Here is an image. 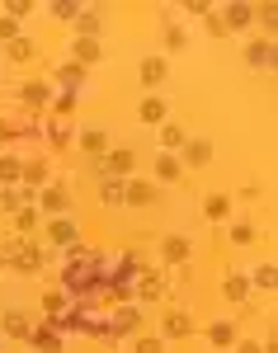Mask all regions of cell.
<instances>
[{"mask_svg": "<svg viewBox=\"0 0 278 353\" xmlns=\"http://www.w3.org/2000/svg\"><path fill=\"white\" fill-rule=\"evenodd\" d=\"M5 259L14 254V264H19V273H38L43 269V250L38 245H28V241H5V250H0Z\"/></svg>", "mask_w": 278, "mask_h": 353, "instance_id": "obj_1", "label": "cell"}, {"mask_svg": "<svg viewBox=\"0 0 278 353\" xmlns=\"http://www.w3.org/2000/svg\"><path fill=\"white\" fill-rule=\"evenodd\" d=\"M132 161H137V156H132L128 146H118V151H109V156H99V161H90V165H95L104 179H123V174L132 170Z\"/></svg>", "mask_w": 278, "mask_h": 353, "instance_id": "obj_2", "label": "cell"}, {"mask_svg": "<svg viewBox=\"0 0 278 353\" xmlns=\"http://www.w3.org/2000/svg\"><path fill=\"white\" fill-rule=\"evenodd\" d=\"M137 325H141L137 306H118V311L109 316V339H118V334H132Z\"/></svg>", "mask_w": 278, "mask_h": 353, "instance_id": "obj_3", "label": "cell"}, {"mask_svg": "<svg viewBox=\"0 0 278 353\" xmlns=\"http://www.w3.org/2000/svg\"><path fill=\"white\" fill-rule=\"evenodd\" d=\"M28 344H33L38 353H61V330L48 321V325H38L33 334H28Z\"/></svg>", "mask_w": 278, "mask_h": 353, "instance_id": "obj_4", "label": "cell"}, {"mask_svg": "<svg viewBox=\"0 0 278 353\" xmlns=\"http://www.w3.org/2000/svg\"><path fill=\"white\" fill-rule=\"evenodd\" d=\"M48 241L61 245V250H71V245L81 241V231H76V221H71V217H57L52 226H48Z\"/></svg>", "mask_w": 278, "mask_h": 353, "instance_id": "obj_5", "label": "cell"}, {"mask_svg": "<svg viewBox=\"0 0 278 353\" xmlns=\"http://www.w3.org/2000/svg\"><path fill=\"white\" fill-rule=\"evenodd\" d=\"M246 61H250V66H259V71H274V43H269V38H259V43H250V48H246Z\"/></svg>", "mask_w": 278, "mask_h": 353, "instance_id": "obj_6", "label": "cell"}, {"mask_svg": "<svg viewBox=\"0 0 278 353\" xmlns=\"http://www.w3.org/2000/svg\"><path fill=\"white\" fill-rule=\"evenodd\" d=\"M212 161V141H208V137H189V141H184V165H208Z\"/></svg>", "mask_w": 278, "mask_h": 353, "instance_id": "obj_7", "label": "cell"}, {"mask_svg": "<svg viewBox=\"0 0 278 353\" xmlns=\"http://www.w3.org/2000/svg\"><path fill=\"white\" fill-rule=\"evenodd\" d=\"M123 203L128 208H146V203H156V189L146 179H132V184H123Z\"/></svg>", "mask_w": 278, "mask_h": 353, "instance_id": "obj_8", "label": "cell"}, {"mask_svg": "<svg viewBox=\"0 0 278 353\" xmlns=\"http://www.w3.org/2000/svg\"><path fill=\"white\" fill-rule=\"evenodd\" d=\"M19 104H24V109H43V104H48V85L43 81H24L19 85Z\"/></svg>", "mask_w": 278, "mask_h": 353, "instance_id": "obj_9", "label": "cell"}, {"mask_svg": "<svg viewBox=\"0 0 278 353\" xmlns=\"http://www.w3.org/2000/svg\"><path fill=\"white\" fill-rule=\"evenodd\" d=\"M166 334L170 339H189V334H194V316H189V311H170L166 316Z\"/></svg>", "mask_w": 278, "mask_h": 353, "instance_id": "obj_10", "label": "cell"}, {"mask_svg": "<svg viewBox=\"0 0 278 353\" xmlns=\"http://www.w3.org/2000/svg\"><path fill=\"white\" fill-rule=\"evenodd\" d=\"M104 146H109V132H104V128H85L81 132V151H90L95 161L104 156Z\"/></svg>", "mask_w": 278, "mask_h": 353, "instance_id": "obj_11", "label": "cell"}, {"mask_svg": "<svg viewBox=\"0 0 278 353\" xmlns=\"http://www.w3.org/2000/svg\"><path fill=\"white\" fill-rule=\"evenodd\" d=\"M132 292H137V297H161V292H166V283H161V273H146V269H141L137 283H132Z\"/></svg>", "mask_w": 278, "mask_h": 353, "instance_id": "obj_12", "label": "cell"}, {"mask_svg": "<svg viewBox=\"0 0 278 353\" xmlns=\"http://www.w3.org/2000/svg\"><path fill=\"white\" fill-rule=\"evenodd\" d=\"M137 118L146 123V128H151V123H166V99H156V94H151V99H141Z\"/></svg>", "mask_w": 278, "mask_h": 353, "instance_id": "obj_13", "label": "cell"}, {"mask_svg": "<svg viewBox=\"0 0 278 353\" xmlns=\"http://www.w3.org/2000/svg\"><path fill=\"white\" fill-rule=\"evenodd\" d=\"M57 81L66 85L71 94H81V85H85V66H76V61H66V66L57 71Z\"/></svg>", "mask_w": 278, "mask_h": 353, "instance_id": "obj_14", "label": "cell"}, {"mask_svg": "<svg viewBox=\"0 0 278 353\" xmlns=\"http://www.w3.org/2000/svg\"><path fill=\"white\" fill-rule=\"evenodd\" d=\"M250 19H255V10H250V5H241V0H236V5H226V19H222V24H226V28H246Z\"/></svg>", "mask_w": 278, "mask_h": 353, "instance_id": "obj_15", "label": "cell"}, {"mask_svg": "<svg viewBox=\"0 0 278 353\" xmlns=\"http://www.w3.org/2000/svg\"><path fill=\"white\" fill-rule=\"evenodd\" d=\"M48 212H57V217H66V208H71V198H66V189H48L43 198H38Z\"/></svg>", "mask_w": 278, "mask_h": 353, "instance_id": "obj_16", "label": "cell"}, {"mask_svg": "<svg viewBox=\"0 0 278 353\" xmlns=\"http://www.w3.org/2000/svg\"><path fill=\"white\" fill-rule=\"evenodd\" d=\"M5 334H10V339H28V334H33V325L24 321V311H10V316H5Z\"/></svg>", "mask_w": 278, "mask_h": 353, "instance_id": "obj_17", "label": "cell"}, {"mask_svg": "<svg viewBox=\"0 0 278 353\" xmlns=\"http://www.w3.org/2000/svg\"><path fill=\"white\" fill-rule=\"evenodd\" d=\"M141 81H146V85L166 81V57H146V61H141Z\"/></svg>", "mask_w": 278, "mask_h": 353, "instance_id": "obj_18", "label": "cell"}, {"mask_svg": "<svg viewBox=\"0 0 278 353\" xmlns=\"http://www.w3.org/2000/svg\"><path fill=\"white\" fill-rule=\"evenodd\" d=\"M184 141H189V132H184L179 123H166V128H161V146H166V151H179Z\"/></svg>", "mask_w": 278, "mask_h": 353, "instance_id": "obj_19", "label": "cell"}, {"mask_svg": "<svg viewBox=\"0 0 278 353\" xmlns=\"http://www.w3.org/2000/svg\"><path fill=\"white\" fill-rule=\"evenodd\" d=\"M179 170H184V165L175 161V156H156V179H161V184H170V179H179Z\"/></svg>", "mask_w": 278, "mask_h": 353, "instance_id": "obj_20", "label": "cell"}, {"mask_svg": "<svg viewBox=\"0 0 278 353\" xmlns=\"http://www.w3.org/2000/svg\"><path fill=\"white\" fill-rule=\"evenodd\" d=\"M208 339H212L217 349H226V344H236V325H231V321H217V325L208 330Z\"/></svg>", "mask_w": 278, "mask_h": 353, "instance_id": "obj_21", "label": "cell"}, {"mask_svg": "<svg viewBox=\"0 0 278 353\" xmlns=\"http://www.w3.org/2000/svg\"><path fill=\"white\" fill-rule=\"evenodd\" d=\"M222 292H226V301H246V278H241V273H226Z\"/></svg>", "mask_w": 278, "mask_h": 353, "instance_id": "obj_22", "label": "cell"}, {"mask_svg": "<svg viewBox=\"0 0 278 353\" xmlns=\"http://www.w3.org/2000/svg\"><path fill=\"white\" fill-rule=\"evenodd\" d=\"M166 259L170 264H184V259H189V241H184V236H170L166 241Z\"/></svg>", "mask_w": 278, "mask_h": 353, "instance_id": "obj_23", "label": "cell"}, {"mask_svg": "<svg viewBox=\"0 0 278 353\" xmlns=\"http://www.w3.org/2000/svg\"><path fill=\"white\" fill-rule=\"evenodd\" d=\"M76 28H81V38H95L99 33V10H81L76 14Z\"/></svg>", "mask_w": 278, "mask_h": 353, "instance_id": "obj_24", "label": "cell"}, {"mask_svg": "<svg viewBox=\"0 0 278 353\" xmlns=\"http://www.w3.org/2000/svg\"><path fill=\"white\" fill-rule=\"evenodd\" d=\"M90 61H99V43L95 38H81L76 43V66H90Z\"/></svg>", "mask_w": 278, "mask_h": 353, "instance_id": "obj_25", "label": "cell"}, {"mask_svg": "<svg viewBox=\"0 0 278 353\" xmlns=\"http://www.w3.org/2000/svg\"><path fill=\"white\" fill-rule=\"evenodd\" d=\"M24 174V161L19 156H0V184H10V179H19Z\"/></svg>", "mask_w": 278, "mask_h": 353, "instance_id": "obj_26", "label": "cell"}, {"mask_svg": "<svg viewBox=\"0 0 278 353\" xmlns=\"http://www.w3.org/2000/svg\"><path fill=\"white\" fill-rule=\"evenodd\" d=\"M184 43H189V33H184V28L175 24V19H166V48H170V52H179Z\"/></svg>", "mask_w": 278, "mask_h": 353, "instance_id": "obj_27", "label": "cell"}, {"mask_svg": "<svg viewBox=\"0 0 278 353\" xmlns=\"http://www.w3.org/2000/svg\"><path fill=\"white\" fill-rule=\"evenodd\" d=\"M250 283H255V288H264V292H274V283H278V278H274V264H259V269L250 273Z\"/></svg>", "mask_w": 278, "mask_h": 353, "instance_id": "obj_28", "label": "cell"}, {"mask_svg": "<svg viewBox=\"0 0 278 353\" xmlns=\"http://www.w3.org/2000/svg\"><path fill=\"white\" fill-rule=\"evenodd\" d=\"M104 203H109V208H123V179H104Z\"/></svg>", "mask_w": 278, "mask_h": 353, "instance_id": "obj_29", "label": "cell"}, {"mask_svg": "<svg viewBox=\"0 0 278 353\" xmlns=\"http://www.w3.org/2000/svg\"><path fill=\"white\" fill-rule=\"evenodd\" d=\"M48 10H52L57 19H76V14H81V5H76V0H52Z\"/></svg>", "mask_w": 278, "mask_h": 353, "instance_id": "obj_30", "label": "cell"}, {"mask_svg": "<svg viewBox=\"0 0 278 353\" xmlns=\"http://www.w3.org/2000/svg\"><path fill=\"white\" fill-rule=\"evenodd\" d=\"M24 184H28V189L48 184V165H24Z\"/></svg>", "mask_w": 278, "mask_h": 353, "instance_id": "obj_31", "label": "cell"}, {"mask_svg": "<svg viewBox=\"0 0 278 353\" xmlns=\"http://www.w3.org/2000/svg\"><path fill=\"white\" fill-rule=\"evenodd\" d=\"M33 52H38V48H33L28 38H14V43H10V57H14V61H28Z\"/></svg>", "mask_w": 278, "mask_h": 353, "instance_id": "obj_32", "label": "cell"}, {"mask_svg": "<svg viewBox=\"0 0 278 353\" xmlns=\"http://www.w3.org/2000/svg\"><path fill=\"white\" fill-rule=\"evenodd\" d=\"M226 208H231V203H226L222 193H212V198H208V217H212V221H222V217H226Z\"/></svg>", "mask_w": 278, "mask_h": 353, "instance_id": "obj_33", "label": "cell"}, {"mask_svg": "<svg viewBox=\"0 0 278 353\" xmlns=\"http://www.w3.org/2000/svg\"><path fill=\"white\" fill-rule=\"evenodd\" d=\"M14 226H19V231H33V226H38V212H33V208H19V212H14Z\"/></svg>", "mask_w": 278, "mask_h": 353, "instance_id": "obj_34", "label": "cell"}, {"mask_svg": "<svg viewBox=\"0 0 278 353\" xmlns=\"http://www.w3.org/2000/svg\"><path fill=\"white\" fill-rule=\"evenodd\" d=\"M24 14H33L28 0H10V5H5V19H24Z\"/></svg>", "mask_w": 278, "mask_h": 353, "instance_id": "obj_35", "label": "cell"}, {"mask_svg": "<svg viewBox=\"0 0 278 353\" xmlns=\"http://www.w3.org/2000/svg\"><path fill=\"white\" fill-rule=\"evenodd\" d=\"M250 241H255V231L246 221H236V226H231V245H250Z\"/></svg>", "mask_w": 278, "mask_h": 353, "instance_id": "obj_36", "label": "cell"}, {"mask_svg": "<svg viewBox=\"0 0 278 353\" xmlns=\"http://www.w3.org/2000/svg\"><path fill=\"white\" fill-rule=\"evenodd\" d=\"M48 141H52V146H66V141H71V132H66L61 123H52V128H48Z\"/></svg>", "mask_w": 278, "mask_h": 353, "instance_id": "obj_37", "label": "cell"}, {"mask_svg": "<svg viewBox=\"0 0 278 353\" xmlns=\"http://www.w3.org/2000/svg\"><path fill=\"white\" fill-rule=\"evenodd\" d=\"M19 38V24L14 19H0V43H14Z\"/></svg>", "mask_w": 278, "mask_h": 353, "instance_id": "obj_38", "label": "cell"}, {"mask_svg": "<svg viewBox=\"0 0 278 353\" xmlns=\"http://www.w3.org/2000/svg\"><path fill=\"white\" fill-rule=\"evenodd\" d=\"M137 353H166L161 339H137Z\"/></svg>", "mask_w": 278, "mask_h": 353, "instance_id": "obj_39", "label": "cell"}, {"mask_svg": "<svg viewBox=\"0 0 278 353\" xmlns=\"http://www.w3.org/2000/svg\"><path fill=\"white\" fill-rule=\"evenodd\" d=\"M255 14L264 19V28H274V19H278V10H274V5H264V10H255Z\"/></svg>", "mask_w": 278, "mask_h": 353, "instance_id": "obj_40", "label": "cell"}, {"mask_svg": "<svg viewBox=\"0 0 278 353\" xmlns=\"http://www.w3.org/2000/svg\"><path fill=\"white\" fill-rule=\"evenodd\" d=\"M208 33H217V38H222V33H226V24H222V14H208Z\"/></svg>", "mask_w": 278, "mask_h": 353, "instance_id": "obj_41", "label": "cell"}, {"mask_svg": "<svg viewBox=\"0 0 278 353\" xmlns=\"http://www.w3.org/2000/svg\"><path fill=\"white\" fill-rule=\"evenodd\" d=\"M236 353H264L259 344H236Z\"/></svg>", "mask_w": 278, "mask_h": 353, "instance_id": "obj_42", "label": "cell"}]
</instances>
